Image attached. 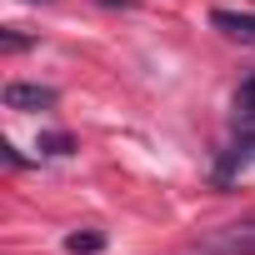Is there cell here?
<instances>
[{
	"instance_id": "6da1fadb",
	"label": "cell",
	"mask_w": 255,
	"mask_h": 255,
	"mask_svg": "<svg viewBox=\"0 0 255 255\" xmlns=\"http://www.w3.org/2000/svg\"><path fill=\"white\" fill-rule=\"evenodd\" d=\"M190 255H255V220H235V225L205 230Z\"/></svg>"
},
{
	"instance_id": "7a4b0ae2",
	"label": "cell",
	"mask_w": 255,
	"mask_h": 255,
	"mask_svg": "<svg viewBox=\"0 0 255 255\" xmlns=\"http://www.w3.org/2000/svg\"><path fill=\"white\" fill-rule=\"evenodd\" d=\"M5 105L10 110H50L55 105V90L50 85H30V80H10L5 85Z\"/></svg>"
},
{
	"instance_id": "3957f363",
	"label": "cell",
	"mask_w": 255,
	"mask_h": 255,
	"mask_svg": "<svg viewBox=\"0 0 255 255\" xmlns=\"http://www.w3.org/2000/svg\"><path fill=\"white\" fill-rule=\"evenodd\" d=\"M210 25L235 35V40H255V15H240V10H210Z\"/></svg>"
},
{
	"instance_id": "277c9868",
	"label": "cell",
	"mask_w": 255,
	"mask_h": 255,
	"mask_svg": "<svg viewBox=\"0 0 255 255\" xmlns=\"http://www.w3.org/2000/svg\"><path fill=\"white\" fill-rule=\"evenodd\" d=\"M65 250L95 255V250H105V235H100V230H75V235H65Z\"/></svg>"
},
{
	"instance_id": "5b68a950",
	"label": "cell",
	"mask_w": 255,
	"mask_h": 255,
	"mask_svg": "<svg viewBox=\"0 0 255 255\" xmlns=\"http://www.w3.org/2000/svg\"><path fill=\"white\" fill-rule=\"evenodd\" d=\"M40 155H70V135H40Z\"/></svg>"
},
{
	"instance_id": "8992f818",
	"label": "cell",
	"mask_w": 255,
	"mask_h": 255,
	"mask_svg": "<svg viewBox=\"0 0 255 255\" xmlns=\"http://www.w3.org/2000/svg\"><path fill=\"white\" fill-rule=\"evenodd\" d=\"M235 105H240V115H250V120H255V75H250V80L240 85V95H235Z\"/></svg>"
},
{
	"instance_id": "52a82bcc",
	"label": "cell",
	"mask_w": 255,
	"mask_h": 255,
	"mask_svg": "<svg viewBox=\"0 0 255 255\" xmlns=\"http://www.w3.org/2000/svg\"><path fill=\"white\" fill-rule=\"evenodd\" d=\"M30 5H35V0H30Z\"/></svg>"
}]
</instances>
